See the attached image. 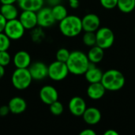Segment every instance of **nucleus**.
Instances as JSON below:
<instances>
[{
    "mask_svg": "<svg viewBox=\"0 0 135 135\" xmlns=\"http://www.w3.org/2000/svg\"><path fill=\"white\" fill-rule=\"evenodd\" d=\"M66 63L70 74L74 75H83L86 72L90 62L87 54L81 51H74L70 52Z\"/></svg>",
    "mask_w": 135,
    "mask_h": 135,
    "instance_id": "nucleus-1",
    "label": "nucleus"
},
{
    "mask_svg": "<svg viewBox=\"0 0 135 135\" xmlns=\"http://www.w3.org/2000/svg\"><path fill=\"white\" fill-rule=\"evenodd\" d=\"M100 82L106 90L115 92L123 88L126 78L121 71L115 69H111L103 74Z\"/></svg>",
    "mask_w": 135,
    "mask_h": 135,
    "instance_id": "nucleus-2",
    "label": "nucleus"
},
{
    "mask_svg": "<svg viewBox=\"0 0 135 135\" xmlns=\"http://www.w3.org/2000/svg\"><path fill=\"white\" fill-rule=\"evenodd\" d=\"M60 32L66 37H75L82 31L81 18L76 15H67L59 21V25Z\"/></svg>",
    "mask_w": 135,
    "mask_h": 135,
    "instance_id": "nucleus-3",
    "label": "nucleus"
},
{
    "mask_svg": "<svg viewBox=\"0 0 135 135\" xmlns=\"http://www.w3.org/2000/svg\"><path fill=\"white\" fill-rule=\"evenodd\" d=\"M11 81L16 89L25 90L30 86L32 78L28 68H16L12 74Z\"/></svg>",
    "mask_w": 135,
    "mask_h": 135,
    "instance_id": "nucleus-4",
    "label": "nucleus"
},
{
    "mask_svg": "<svg viewBox=\"0 0 135 135\" xmlns=\"http://www.w3.org/2000/svg\"><path fill=\"white\" fill-rule=\"evenodd\" d=\"M69 70L66 62L55 61L47 66V77L55 81L64 80L69 74Z\"/></svg>",
    "mask_w": 135,
    "mask_h": 135,
    "instance_id": "nucleus-5",
    "label": "nucleus"
},
{
    "mask_svg": "<svg viewBox=\"0 0 135 135\" xmlns=\"http://www.w3.org/2000/svg\"><path fill=\"white\" fill-rule=\"evenodd\" d=\"M97 45L103 49L110 48L115 41V34L113 31L108 27H100L96 32Z\"/></svg>",
    "mask_w": 135,
    "mask_h": 135,
    "instance_id": "nucleus-6",
    "label": "nucleus"
},
{
    "mask_svg": "<svg viewBox=\"0 0 135 135\" xmlns=\"http://www.w3.org/2000/svg\"><path fill=\"white\" fill-rule=\"evenodd\" d=\"M25 32V28L17 18L7 21L4 29V33L11 40H20L24 36Z\"/></svg>",
    "mask_w": 135,
    "mask_h": 135,
    "instance_id": "nucleus-7",
    "label": "nucleus"
},
{
    "mask_svg": "<svg viewBox=\"0 0 135 135\" xmlns=\"http://www.w3.org/2000/svg\"><path fill=\"white\" fill-rule=\"evenodd\" d=\"M37 16V25L39 27L49 28L52 26L55 22V19L51 12V8L50 7H42L36 12Z\"/></svg>",
    "mask_w": 135,
    "mask_h": 135,
    "instance_id": "nucleus-8",
    "label": "nucleus"
},
{
    "mask_svg": "<svg viewBox=\"0 0 135 135\" xmlns=\"http://www.w3.org/2000/svg\"><path fill=\"white\" fill-rule=\"evenodd\" d=\"M82 28L85 32H96L100 26V19L96 13H87L81 18Z\"/></svg>",
    "mask_w": 135,
    "mask_h": 135,
    "instance_id": "nucleus-9",
    "label": "nucleus"
},
{
    "mask_svg": "<svg viewBox=\"0 0 135 135\" xmlns=\"http://www.w3.org/2000/svg\"><path fill=\"white\" fill-rule=\"evenodd\" d=\"M28 70L32 80L41 81L47 77V66L42 62H36L31 63Z\"/></svg>",
    "mask_w": 135,
    "mask_h": 135,
    "instance_id": "nucleus-10",
    "label": "nucleus"
},
{
    "mask_svg": "<svg viewBox=\"0 0 135 135\" xmlns=\"http://www.w3.org/2000/svg\"><path fill=\"white\" fill-rule=\"evenodd\" d=\"M40 98L44 104L50 105L53 102L58 100L59 93L55 87L51 85H44L40 90Z\"/></svg>",
    "mask_w": 135,
    "mask_h": 135,
    "instance_id": "nucleus-11",
    "label": "nucleus"
},
{
    "mask_svg": "<svg viewBox=\"0 0 135 135\" xmlns=\"http://www.w3.org/2000/svg\"><path fill=\"white\" fill-rule=\"evenodd\" d=\"M19 21L25 30H32L37 26L36 12L31 10H22L19 15Z\"/></svg>",
    "mask_w": 135,
    "mask_h": 135,
    "instance_id": "nucleus-12",
    "label": "nucleus"
},
{
    "mask_svg": "<svg viewBox=\"0 0 135 135\" xmlns=\"http://www.w3.org/2000/svg\"><path fill=\"white\" fill-rule=\"evenodd\" d=\"M69 111L70 113L77 117L81 116L85 111L87 106L85 100L81 97H72L68 104Z\"/></svg>",
    "mask_w": 135,
    "mask_h": 135,
    "instance_id": "nucleus-13",
    "label": "nucleus"
},
{
    "mask_svg": "<svg viewBox=\"0 0 135 135\" xmlns=\"http://www.w3.org/2000/svg\"><path fill=\"white\" fill-rule=\"evenodd\" d=\"M81 116L85 123L91 126L98 124L100 122L102 117L100 111L95 107L86 108L85 111L84 112Z\"/></svg>",
    "mask_w": 135,
    "mask_h": 135,
    "instance_id": "nucleus-14",
    "label": "nucleus"
},
{
    "mask_svg": "<svg viewBox=\"0 0 135 135\" xmlns=\"http://www.w3.org/2000/svg\"><path fill=\"white\" fill-rule=\"evenodd\" d=\"M104 72L98 68L95 63L90 62L89 66L85 73V78L86 81L90 84V83H96V82H100L102 79Z\"/></svg>",
    "mask_w": 135,
    "mask_h": 135,
    "instance_id": "nucleus-15",
    "label": "nucleus"
},
{
    "mask_svg": "<svg viewBox=\"0 0 135 135\" xmlns=\"http://www.w3.org/2000/svg\"><path fill=\"white\" fill-rule=\"evenodd\" d=\"M16 68H28L31 65V55L26 51H18L15 53L13 59Z\"/></svg>",
    "mask_w": 135,
    "mask_h": 135,
    "instance_id": "nucleus-16",
    "label": "nucleus"
},
{
    "mask_svg": "<svg viewBox=\"0 0 135 135\" xmlns=\"http://www.w3.org/2000/svg\"><path fill=\"white\" fill-rule=\"evenodd\" d=\"M9 112L15 115H19L25 112L27 108V103L25 99L21 97H14L10 99L8 103Z\"/></svg>",
    "mask_w": 135,
    "mask_h": 135,
    "instance_id": "nucleus-17",
    "label": "nucleus"
},
{
    "mask_svg": "<svg viewBox=\"0 0 135 135\" xmlns=\"http://www.w3.org/2000/svg\"><path fill=\"white\" fill-rule=\"evenodd\" d=\"M106 91L107 90L101 82L90 83L87 88V95L90 99L93 100H97L101 99L104 96Z\"/></svg>",
    "mask_w": 135,
    "mask_h": 135,
    "instance_id": "nucleus-18",
    "label": "nucleus"
},
{
    "mask_svg": "<svg viewBox=\"0 0 135 135\" xmlns=\"http://www.w3.org/2000/svg\"><path fill=\"white\" fill-rule=\"evenodd\" d=\"M17 2L21 10L37 12L44 6V0H17Z\"/></svg>",
    "mask_w": 135,
    "mask_h": 135,
    "instance_id": "nucleus-19",
    "label": "nucleus"
},
{
    "mask_svg": "<svg viewBox=\"0 0 135 135\" xmlns=\"http://www.w3.org/2000/svg\"><path fill=\"white\" fill-rule=\"evenodd\" d=\"M87 56L90 62L97 64L100 62L104 57V49L97 45L93 46L89 49Z\"/></svg>",
    "mask_w": 135,
    "mask_h": 135,
    "instance_id": "nucleus-20",
    "label": "nucleus"
},
{
    "mask_svg": "<svg viewBox=\"0 0 135 135\" xmlns=\"http://www.w3.org/2000/svg\"><path fill=\"white\" fill-rule=\"evenodd\" d=\"M0 13L7 21L16 19L19 15L18 9L14 4H2Z\"/></svg>",
    "mask_w": 135,
    "mask_h": 135,
    "instance_id": "nucleus-21",
    "label": "nucleus"
},
{
    "mask_svg": "<svg viewBox=\"0 0 135 135\" xmlns=\"http://www.w3.org/2000/svg\"><path fill=\"white\" fill-rule=\"evenodd\" d=\"M51 12H52V14H53L55 21H59V22L68 15V12H67L66 8L63 5H62L61 3L52 6L51 7Z\"/></svg>",
    "mask_w": 135,
    "mask_h": 135,
    "instance_id": "nucleus-22",
    "label": "nucleus"
},
{
    "mask_svg": "<svg viewBox=\"0 0 135 135\" xmlns=\"http://www.w3.org/2000/svg\"><path fill=\"white\" fill-rule=\"evenodd\" d=\"M117 7L124 13H131L135 9V0H118Z\"/></svg>",
    "mask_w": 135,
    "mask_h": 135,
    "instance_id": "nucleus-23",
    "label": "nucleus"
},
{
    "mask_svg": "<svg viewBox=\"0 0 135 135\" xmlns=\"http://www.w3.org/2000/svg\"><path fill=\"white\" fill-rule=\"evenodd\" d=\"M82 40L85 45L88 47H93L97 45V38H96V32H85L83 35Z\"/></svg>",
    "mask_w": 135,
    "mask_h": 135,
    "instance_id": "nucleus-24",
    "label": "nucleus"
},
{
    "mask_svg": "<svg viewBox=\"0 0 135 135\" xmlns=\"http://www.w3.org/2000/svg\"><path fill=\"white\" fill-rule=\"evenodd\" d=\"M49 110L52 115L58 116V115H60L61 114H62V112L64 111V108H63L62 104L60 101L56 100L49 105Z\"/></svg>",
    "mask_w": 135,
    "mask_h": 135,
    "instance_id": "nucleus-25",
    "label": "nucleus"
},
{
    "mask_svg": "<svg viewBox=\"0 0 135 135\" xmlns=\"http://www.w3.org/2000/svg\"><path fill=\"white\" fill-rule=\"evenodd\" d=\"M70 52L69 51L68 49L62 47V48L59 49L56 52V55H55L56 60L63 62H66V61L70 56Z\"/></svg>",
    "mask_w": 135,
    "mask_h": 135,
    "instance_id": "nucleus-26",
    "label": "nucleus"
},
{
    "mask_svg": "<svg viewBox=\"0 0 135 135\" xmlns=\"http://www.w3.org/2000/svg\"><path fill=\"white\" fill-rule=\"evenodd\" d=\"M11 40L4 33V32H0V51H7L9 48Z\"/></svg>",
    "mask_w": 135,
    "mask_h": 135,
    "instance_id": "nucleus-27",
    "label": "nucleus"
},
{
    "mask_svg": "<svg viewBox=\"0 0 135 135\" xmlns=\"http://www.w3.org/2000/svg\"><path fill=\"white\" fill-rule=\"evenodd\" d=\"M11 61V56L7 51H0V65L6 67L7 66Z\"/></svg>",
    "mask_w": 135,
    "mask_h": 135,
    "instance_id": "nucleus-28",
    "label": "nucleus"
},
{
    "mask_svg": "<svg viewBox=\"0 0 135 135\" xmlns=\"http://www.w3.org/2000/svg\"><path fill=\"white\" fill-rule=\"evenodd\" d=\"M34 28L33 29H32V30H33V33L32 35V38L33 41H35V42H40L44 37V33L43 32L41 27H40L39 28Z\"/></svg>",
    "mask_w": 135,
    "mask_h": 135,
    "instance_id": "nucleus-29",
    "label": "nucleus"
},
{
    "mask_svg": "<svg viewBox=\"0 0 135 135\" xmlns=\"http://www.w3.org/2000/svg\"><path fill=\"white\" fill-rule=\"evenodd\" d=\"M101 6L107 9H112L117 7L118 0H100Z\"/></svg>",
    "mask_w": 135,
    "mask_h": 135,
    "instance_id": "nucleus-30",
    "label": "nucleus"
},
{
    "mask_svg": "<svg viewBox=\"0 0 135 135\" xmlns=\"http://www.w3.org/2000/svg\"><path fill=\"white\" fill-rule=\"evenodd\" d=\"M9 108L8 105H2L0 107V116L1 117H5L9 113Z\"/></svg>",
    "mask_w": 135,
    "mask_h": 135,
    "instance_id": "nucleus-31",
    "label": "nucleus"
},
{
    "mask_svg": "<svg viewBox=\"0 0 135 135\" xmlns=\"http://www.w3.org/2000/svg\"><path fill=\"white\" fill-rule=\"evenodd\" d=\"M6 22H7V20L0 13V32H4V29H5Z\"/></svg>",
    "mask_w": 135,
    "mask_h": 135,
    "instance_id": "nucleus-32",
    "label": "nucleus"
},
{
    "mask_svg": "<svg viewBox=\"0 0 135 135\" xmlns=\"http://www.w3.org/2000/svg\"><path fill=\"white\" fill-rule=\"evenodd\" d=\"M69 6L72 9H78L80 6L79 0H68Z\"/></svg>",
    "mask_w": 135,
    "mask_h": 135,
    "instance_id": "nucleus-33",
    "label": "nucleus"
},
{
    "mask_svg": "<svg viewBox=\"0 0 135 135\" xmlns=\"http://www.w3.org/2000/svg\"><path fill=\"white\" fill-rule=\"evenodd\" d=\"M80 135H96V132L92 129H85L80 132Z\"/></svg>",
    "mask_w": 135,
    "mask_h": 135,
    "instance_id": "nucleus-34",
    "label": "nucleus"
},
{
    "mask_svg": "<svg viewBox=\"0 0 135 135\" xmlns=\"http://www.w3.org/2000/svg\"><path fill=\"white\" fill-rule=\"evenodd\" d=\"M104 135H119V133L113 129H109L104 133Z\"/></svg>",
    "mask_w": 135,
    "mask_h": 135,
    "instance_id": "nucleus-35",
    "label": "nucleus"
},
{
    "mask_svg": "<svg viewBox=\"0 0 135 135\" xmlns=\"http://www.w3.org/2000/svg\"><path fill=\"white\" fill-rule=\"evenodd\" d=\"M47 2H48V4L50 6H54L57 5V4H59L61 0H47Z\"/></svg>",
    "mask_w": 135,
    "mask_h": 135,
    "instance_id": "nucleus-36",
    "label": "nucleus"
},
{
    "mask_svg": "<svg viewBox=\"0 0 135 135\" xmlns=\"http://www.w3.org/2000/svg\"><path fill=\"white\" fill-rule=\"evenodd\" d=\"M17 0H0L2 4H14Z\"/></svg>",
    "mask_w": 135,
    "mask_h": 135,
    "instance_id": "nucleus-37",
    "label": "nucleus"
},
{
    "mask_svg": "<svg viewBox=\"0 0 135 135\" xmlns=\"http://www.w3.org/2000/svg\"><path fill=\"white\" fill-rule=\"evenodd\" d=\"M4 75H5V67L0 65V79H2Z\"/></svg>",
    "mask_w": 135,
    "mask_h": 135,
    "instance_id": "nucleus-38",
    "label": "nucleus"
},
{
    "mask_svg": "<svg viewBox=\"0 0 135 135\" xmlns=\"http://www.w3.org/2000/svg\"><path fill=\"white\" fill-rule=\"evenodd\" d=\"M134 32H135V28H134Z\"/></svg>",
    "mask_w": 135,
    "mask_h": 135,
    "instance_id": "nucleus-39",
    "label": "nucleus"
}]
</instances>
